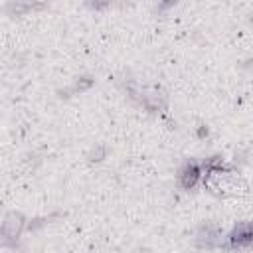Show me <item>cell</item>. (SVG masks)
<instances>
[{
    "mask_svg": "<svg viewBox=\"0 0 253 253\" xmlns=\"http://www.w3.org/2000/svg\"><path fill=\"white\" fill-rule=\"evenodd\" d=\"M200 174H202V168L198 166V164H194V162H188L182 170H180V176H178V180H180V184L188 190V188H194L196 186V182L200 180Z\"/></svg>",
    "mask_w": 253,
    "mask_h": 253,
    "instance_id": "2",
    "label": "cell"
},
{
    "mask_svg": "<svg viewBox=\"0 0 253 253\" xmlns=\"http://www.w3.org/2000/svg\"><path fill=\"white\" fill-rule=\"evenodd\" d=\"M249 239H251V232H249V226H247V223H241V226L236 228L234 234L230 236V241H232V245H236V247L247 245Z\"/></svg>",
    "mask_w": 253,
    "mask_h": 253,
    "instance_id": "3",
    "label": "cell"
},
{
    "mask_svg": "<svg viewBox=\"0 0 253 253\" xmlns=\"http://www.w3.org/2000/svg\"><path fill=\"white\" fill-rule=\"evenodd\" d=\"M24 218L20 214H10L4 221H2V228H0V234H2V237L6 239H18V236L22 234L24 230Z\"/></svg>",
    "mask_w": 253,
    "mask_h": 253,
    "instance_id": "1",
    "label": "cell"
}]
</instances>
